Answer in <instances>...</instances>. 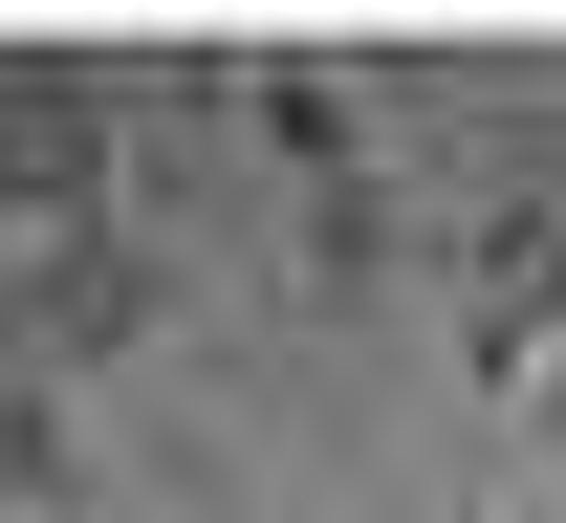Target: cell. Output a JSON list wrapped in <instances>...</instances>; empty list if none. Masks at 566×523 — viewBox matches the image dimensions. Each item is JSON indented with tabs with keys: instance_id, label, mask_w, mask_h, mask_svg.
Wrapping results in <instances>:
<instances>
[{
	"instance_id": "1",
	"label": "cell",
	"mask_w": 566,
	"mask_h": 523,
	"mask_svg": "<svg viewBox=\"0 0 566 523\" xmlns=\"http://www.w3.org/2000/svg\"><path fill=\"white\" fill-rule=\"evenodd\" d=\"M109 153H132V87L87 66H0V240H109Z\"/></svg>"
},
{
	"instance_id": "4",
	"label": "cell",
	"mask_w": 566,
	"mask_h": 523,
	"mask_svg": "<svg viewBox=\"0 0 566 523\" xmlns=\"http://www.w3.org/2000/svg\"><path fill=\"white\" fill-rule=\"evenodd\" d=\"M44 480H66V393L0 372V502H44Z\"/></svg>"
},
{
	"instance_id": "3",
	"label": "cell",
	"mask_w": 566,
	"mask_h": 523,
	"mask_svg": "<svg viewBox=\"0 0 566 523\" xmlns=\"http://www.w3.org/2000/svg\"><path fill=\"white\" fill-rule=\"evenodd\" d=\"M370 262H392V197H370V175H349V197H305V284L349 305V284H370Z\"/></svg>"
},
{
	"instance_id": "2",
	"label": "cell",
	"mask_w": 566,
	"mask_h": 523,
	"mask_svg": "<svg viewBox=\"0 0 566 523\" xmlns=\"http://www.w3.org/2000/svg\"><path fill=\"white\" fill-rule=\"evenodd\" d=\"M240 132H262L305 197H349V175H370V87L349 66H240Z\"/></svg>"
}]
</instances>
